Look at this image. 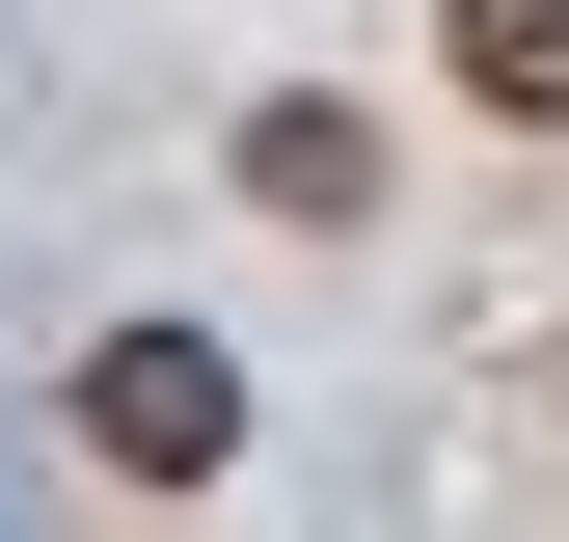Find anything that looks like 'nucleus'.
Returning <instances> with one entry per match:
<instances>
[{
	"label": "nucleus",
	"mask_w": 569,
	"mask_h": 542,
	"mask_svg": "<svg viewBox=\"0 0 569 542\" xmlns=\"http://www.w3.org/2000/svg\"><path fill=\"white\" fill-rule=\"evenodd\" d=\"M82 461H109V489H218V461H244V353H218V325H109V353H82Z\"/></svg>",
	"instance_id": "f257e3e1"
},
{
	"label": "nucleus",
	"mask_w": 569,
	"mask_h": 542,
	"mask_svg": "<svg viewBox=\"0 0 569 542\" xmlns=\"http://www.w3.org/2000/svg\"><path fill=\"white\" fill-rule=\"evenodd\" d=\"M244 190L271 218H380V109H244Z\"/></svg>",
	"instance_id": "f03ea898"
},
{
	"label": "nucleus",
	"mask_w": 569,
	"mask_h": 542,
	"mask_svg": "<svg viewBox=\"0 0 569 542\" xmlns=\"http://www.w3.org/2000/svg\"><path fill=\"white\" fill-rule=\"evenodd\" d=\"M461 82L516 109V136H569V0H461Z\"/></svg>",
	"instance_id": "7ed1b4c3"
}]
</instances>
